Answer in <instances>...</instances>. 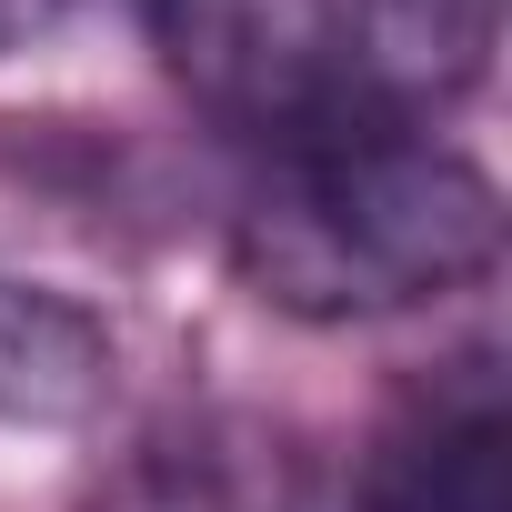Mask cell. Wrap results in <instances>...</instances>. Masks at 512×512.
Returning <instances> with one entry per match:
<instances>
[{
    "instance_id": "obj_1",
    "label": "cell",
    "mask_w": 512,
    "mask_h": 512,
    "mask_svg": "<svg viewBox=\"0 0 512 512\" xmlns=\"http://www.w3.org/2000/svg\"><path fill=\"white\" fill-rule=\"evenodd\" d=\"M231 262L292 322H392L502 262V191L412 121L282 141L231 211Z\"/></svg>"
},
{
    "instance_id": "obj_2",
    "label": "cell",
    "mask_w": 512,
    "mask_h": 512,
    "mask_svg": "<svg viewBox=\"0 0 512 512\" xmlns=\"http://www.w3.org/2000/svg\"><path fill=\"white\" fill-rule=\"evenodd\" d=\"M171 81L251 151L322 131H432L492 61V0H151Z\"/></svg>"
},
{
    "instance_id": "obj_3",
    "label": "cell",
    "mask_w": 512,
    "mask_h": 512,
    "mask_svg": "<svg viewBox=\"0 0 512 512\" xmlns=\"http://www.w3.org/2000/svg\"><path fill=\"white\" fill-rule=\"evenodd\" d=\"M362 512H512V422L502 372L472 352L432 372L362 462Z\"/></svg>"
},
{
    "instance_id": "obj_4",
    "label": "cell",
    "mask_w": 512,
    "mask_h": 512,
    "mask_svg": "<svg viewBox=\"0 0 512 512\" xmlns=\"http://www.w3.org/2000/svg\"><path fill=\"white\" fill-rule=\"evenodd\" d=\"M111 372H121V342H111V322L91 302L0 272V422L81 432L111 402Z\"/></svg>"
},
{
    "instance_id": "obj_5",
    "label": "cell",
    "mask_w": 512,
    "mask_h": 512,
    "mask_svg": "<svg viewBox=\"0 0 512 512\" xmlns=\"http://www.w3.org/2000/svg\"><path fill=\"white\" fill-rule=\"evenodd\" d=\"M101 512H302V462L262 422H181L111 472Z\"/></svg>"
},
{
    "instance_id": "obj_6",
    "label": "cell",
    "mask_w": 512,
    "mask_h": 512,
    "mask_svg": "<svg viewBox=\"0 0 512 512\" xmlns=\"http://www.w3.org/2000/svg\"><path fill=\"white\" fill-rule=\"evenodd\" d=\"M71 11H81V0H0V61H11V51H31V41H51Z\"/></svg>"
}]
</instances>
